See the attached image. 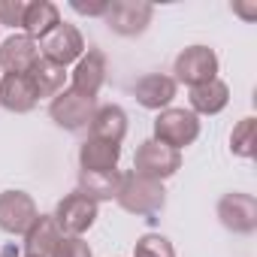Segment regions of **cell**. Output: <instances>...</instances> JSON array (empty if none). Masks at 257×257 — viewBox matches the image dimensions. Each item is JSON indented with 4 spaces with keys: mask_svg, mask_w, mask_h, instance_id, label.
Listing matches in <instances>:
<instances>
[{
    "mask_svg": "<svg viewBox=\"0 0 257 257\" xmlns=\"http://www.w3.org/2000/svg\"><path fill=\"white\" fill-rule=\"evenodd\" d=\"M28 79H31V85H34L37 100H43V97H52V100H55V97L64 91V85H67V67H58V64L40 58V61L31 67Z\"/></svg>",
    "mask_w": 257,
    "mask_h": 257,
    "instance_id": "cell-20",
    "label": "cell"
},
{
    "mask_svg": "<svg viewBox=\"0 0 257 257\" xmlns=\"http://www.w3.org/2000/svg\"><path fill=\"white\" fill-rule=\"evenodd\" d=\"M173 73H176V85L182 82L188 88L212 82V79H218V55L209 46H188L176 55Z\"/></svg>",
    "mask_w": 257,
    "mask_h": 257,
    "instance_id": "cell-3",
    "label": "cell"
},
{
    "mask_svg": "<svg viewBox=\"0 0 257 257\" xmlns=\"http://www.w3.org/2000/svg\"><path fill=\"white\" fill-rule=\"evenodd\" d=\"M52 218H55L61 236H82V233H88V230L94 227V221H97V203L88 200L85 194L73 191V194H67V197L58 203V209H55Z\"/></svg>",
    "mask_w": 257,
    "mask_h": 257,
    "instance_id": "cell-8",
    "label": "cell"
},
{
    "mask_svg": "<svg viewBox=\"0 0 257 257\" xmlns=\"http://www.w3.org/2000/svg\"><path fill=\"white\" fill-rule=\"evenodd\" d=\"M61 242V230L52 215H40L31 230L25 233V257H52L55 245Z\"/></svg>",
    "mask_w": 257,
    "mask_h": 257,
    "instance_id": "cell-18",
    "label": "cell"
},
{
    "mask_svg": "<svg viewBox=\"0 0 257 257\" xmlns=\"http://www.w3.org/2000/svg\"><path fill=\"white\" fill-rule=\"evenodd\" d=\"M52 257H94L91 245L82 236H61V242L55 245Z\"/></svg>",
    "mask_w": 257,
    "mask_h": 257,
    "instance_id": "cell-24",
    "label": "cell"
},
{
    "mask_svg": "<svg viewBox=\"0 0 257 257\" xmlns=\"http://www.w3.org/2000/svg\"><path fill=\"white\" fill-rule=\"evenodd\" d=\"M0 106L16 112V115H25L37 106V94H34V85L28 76H16V73H7L0 79Z\"/></svg>",
    "mask_w": 257,
    "mask_h": 257,
    "instance_id": "cell-15",
    "label": "cell"
},
{
    "mask_svg": "<svg viewBox=\"0 0 257 257\" xmlns=\"http://www.w3.org/2000/svg\"><path fill=\"white\" fill-rule=\"evenodd\" d=\"M118 161H121V146H115V143L88 137L79 149L82 173H109V170H118Z\"/></svg>",
    "mask_w": 257,
    "mask_h": 257,
    "instance_id": "cell-14",
    "label": "cell"
},
{
    "mask_svg": "<svg viewBox=\"0 0 257 257\" xmlns=\"http://www.w3.org/2000/svg\"><path fill=\"white\" fill-rule=\"evenodd\" d=\"M176 79L173 76H164V73H149L143 76L137 85H134V97L143 109H152V112H164L170 109L173 97H176Z\"/></svg>",
    "mask_w": 257,
    "mask_h": 257,
    "instance_id": "cell-11",
    "label": "cell"
},
{
    "mask_svg": "<svg viewBox=\"0 0 257 257\" xmlns=\"http://www.w3.org/2000/svg\"><path fill=\"white\" fill-rule=\"evenodd\" d=\"M134 257H176L173 251V242L161 233H146L137 239V248H134Z\"/></svg>",
    "mask_w": 257,
    "mask_h": 257,
    "instance_id": "cell-23",
    "label": "cell"
},
{
    "mask_svg": "<svg viewBox=\"0 0 257 257\" xmlns=\"http://www.w3.org/2000/svg\"><path fill=\"white\" fill-rule=\"evenodd\" d=\"M115 203L131 212V215H158L167 203V191L161 182L155 179H146V176H137L134 170L131 173H121V182H118V194H115Z\"/></svg>",
    "mask_w": 257,
    "mask_h": 257,
    "instance_id": "cell-1",
    "label": "cell"
},
{
    "mask_svg": "<svg viewBox=\"0 0 257 257\" xmlns=\"http://www.w3.org/2000/svg\"><path fill=\"white\" fill-rule=\"evenodd\" d=\"M37 46H40V58L58 64V67H67L85 55V40H82L79 28L67 25V22H61L55 31H49Z\"/></svg>",
    "mask_w": 257,
    "mask_h": 257,
    "instance_id": "cell-7",
    "label": "cell"
},
{
    "mask_svg": "<svg viewBox=\"0 0 257 257\" xmlns=\"http://www.w3.org/2000/svg\"><path fill=\"white\" fill-rule=\"evenodd\" d=\"M103 82H106V55H103L100 49H88V52L76 61V70H73V91L97 100V91L103 88Z\"/></svg>",
    "mask_w": 257,
    "mask_h": 257,
    "instance_id": "cell-13",
    "label": "cell"
},
{
    "mask_svg": "<svg viewBox=\"0 0 257 257\" xmlns=\"http://www.w3.org/2000/svg\"><path fill=\"white\" fill-rule=\"evenodd\" d=\"M188 100H191V112L194 115H218L230 103V88H227V82L212 79V82L194 85Z\"/></svg>",
    "mask_w": 257,
    "mask_h": 257,
    "instance_id": "cell-19",
    "label": "cell"
},
{
    "mask_svg": "<svg viewBox=\"0 0 257 257\" xmlns=\"http://www.w3.org/2000/svg\"><path fill=\"white\" fill-rule=\"evenodd\" d=\"M200 137V118L191 109H164L155 118V140L182 152L188 146H194Z\"/></svg>",
    "mask_w": 257,
    "mask_h": 257,
    "instance_id": "cell-2",
    "label": "cell"
},
{
    "mask_svg": "<svg viewBox=\"0 0 257 257\" xmlns=\"http://www.w3.org/2000/svg\"><path fill=\"white\" fill-rule=\"evenodd\" d=\"M152 16H155V7L143 4V0H109L103 22L118 37H140L152 25Z\"/></svg>",
    "mask_w": 257,
    "mask_h": 257,
    "instance_id": "cell-5",
    "label": "cell"
},
{
    "mask_svg": "<svg viewBox=\"0 0 257 257\" xmlns=\"http://www.w3.org/2000/svg\"><path fill=\"white\" fill-rule=\"evenodd\" d=\"M182 167V152L158 143V140H146L140 149H137V158H134V173L137 176H146V179H155V182H164L170 176H176Z\"/></svg>",
    "mask_w": 257,
    "mask_h": 257,
    "instance_id": "cell-4",
    "label": "cell"
},
{
    "mask_svg": "<svg viewBox=\"0 0 257 257\" xmlns=\"http://www.w3.org/2000/svg\"><path fill=\"white\" fill-rule=\"evenodd\" d=\"M230 152L236 158H251L254 155V118H242L233 134H230Z\"/></svg>",
    "mask_w": 257,
    "mask_h": 257,
    "instance_id": "cell-22",
    "label": "cell"
},
{
    "mask_svg": "<svg viewBox=\"0 0 257 257\" xmlns=\"http://www.w3.org/2000/svg\"><path fill=\"white\" fill-rule=\"evenodd\" d=\"M218 218L230 233H242V236L254 233L257 230V200H254V194H242V191L224 194L218 200Z\"/></svg>",
    "mask_w": 257,
    "mask_h": 257,
    "instance_id": "cell-10",
    "label": "cell"
},
{
    "mask_svg": "<svg viewBox=\"0 0 257 257\" xmlns=\"http://www.w3.org/2000/svg\"><path fill=\"white\" fill-rule=\"evenodd\" d=\"M37 61H40V46H37V40H31L25 34H16V37L4 40V46H0V67L7 73L28 76Z\"/></svg>",
    "mask_w": 257,
    "mask_h": 257,
    "instance_id": "cell-12",
    "label": "cell"
},
{
    "mask_svg": "<svg viewBox=\"0 0 257 257\" xmlns=\"http://www.w3.org/2000/svg\"><path fill=\"white\" fill-rule=\"evenodd\" d=\"M94 112H97V100L85 97V94H76L73 88H64L49 106L52 121L58 127H64V131H82V127H88Z\"/></svg>",
    "mask_w": 257,
    "mask_h": 257,
    "instance_id": "cell-6",
    "label": "cell"
},
{
    "mask_svg": "<svg viewBox=\"0 0 257 257\" xmlns=\"http://www.w3.org/2000/svg\"><path fill=\"white\" fill-rule=\"evenodd\" d=\"M61 25V10L52 0H34L25 7V19H22V31L31 40H43L49 31H55Z\"/></svg>",
    "mask_w": 257,
    "mask_h": 257,
    "instance_id": "cell-17",
    "label": "cell"
},
{
    "mask_svg": "<svg viewBox=\"0 0 257 257\" xmlns=\"http://www.w3.org/2000/svg\"><path fill=\"white\" fill-rule=\"evenodd\" d=\"M79 16H106L109 10V0H97V4H82V0H73L70 4Z\"/></svg>",
    "mask_w": 257,
    "mask_h": 257,
    "instance_id": "cell-26",
    "label": "cell"
},
{
    "mask_svg": "<svg viewBox=\"0 0 257 257\" xmlns=\"http://www.w3.org/2000/svg\"><path fill=\"white\" fill-rule=\"evenodd\" d=\"M25 0H0V25L7 28H22L25 19Z\"/></svg>",
    "mask_w": 257,
    "mask_h": 257,
    "instance_id": "cell-25",
    "label": "cell"
},
{
    "mask_svg": "<svg viewBox=\"0 0 257 257\" xmlns=\"http://www.w3.org/2000/svg\"><path fill=\"white\" fill-rule=\"evenodd\" d=\"M118 182H121L118 170H109V173H79V194H85L94 203H106V200H115Z\"/></svg>",
    "mask_w": 257,
    "mask_h": 257,
    "instance_id": "cell-21",
    "label": "cell"
},
{
    "mask_svg": "<svg viewBox=\"0 0 257 257\" xmlns=\"http://www.w3.org/2000/svg\"><path fill=\"white\" fill-rule=\"evenodd\" d=\"M40 218V209L34 203L31 194L25 191H4L0 194V230L13 233V236H25L31 230V224Z\"/></svg>",
    "mask_w": 257,
    "mask_h": 257,
    "instance_id": "cell-9",
    "label": "cell"
},
{
    "mask_svg": "<svg viewBox=\"0 0 257 257\" xmlns=\"http://www.w3.org/2000/svg\"><path fill=\"white\" fill-rule=\"evenodd\" d=\"M91 137L94 140H103V143H115L121 146L124 134H127V112L121 106H97L94 118H91Z\"/></svg>",
    "mask_w": 257,
    "mask_h": 257,
    "instance_id": "cell-16",
    "label": "cell"
}]
</instances>
